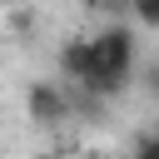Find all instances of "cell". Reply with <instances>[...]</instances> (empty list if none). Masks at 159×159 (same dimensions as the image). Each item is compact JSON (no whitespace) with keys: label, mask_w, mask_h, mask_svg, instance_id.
I'll list each match as a JSON object with an SVG mask.
<instances>
[{"label":"cell","mask_w":159,"mask_h":159,"mask_svg":"<svg viewBox=\"0 0 159 159\" xmlns=\"http://www.w3.org/2000/svg\"><path fill=\"white\" fill-rule=\"evenodd\" d=\"M89 40H94V60H99L104 99H119V94L134 84V75H139V40H134V30H129L124 20L99 25Z\"/></svg>","instance_id":"obj_1"},{"label":"cell","mask_w":159,"mask_h":159,"mask_svg":"<svg viewBox=\"0 0 159 159\" xmlns=\"http://www.w3.org/2000/svg\"><path fill=\"white\" fill-rule=\"evenodd\" d=\"M55 65H60V80H65L70 89H80V94L109 104V99H104V80H99V60H94V40H89V35H70V40L60 45Z\"/></svg>","instance_id":"obj_2"},{"label":"cell","mask_w":159,"mask_h":159,"mask_svg":"<svg viewBox=\"0 0 159 159\" xmlns=\"http://www.w3.org/2000/svg\"><path fill=\"white\" fill-rule=\"evenodd\" d=\"M25 114H30L40 129H60V124L75 114V89L60 84V80H30V89H25Z\"/></svg>","instance_id":"obj_3"},{"label":"cell","mask_w":159,"mask_h":159,"mask_svg":"<svg viewBox=\"0 0 159 159\" xmlns=\"http://www.w3.org/2000/svg\"><path fill=\"white\" fill-rule=\"evenodd\" d=\"M124 159H159V124H154V129H139Z\"/></svg>","instance_id":"obj_4"},{"label":"cell","mask_w":159,"mask_h":159,"mask_svg":"<svg viewBox=\"0 0 159 159\" xmlns=\"http://www.w3.org/2000/svg\"><path fill=\"white\" fill-rule=\"evenodd\" d=\"M129 10H134V20H139L144 30L159 35V0H129Z\"/></svg>","instance_id":"obj_5"},{"label":"cell","mask_w":159,"mask_h":159,"mask_svg":"<svg viewBox=\"0 0 159 159\" xmlns=\"http://www.w3.org/2000/svg\"><path fill=\"white\" fill-rule=\"evenodd\" d=\"M139 89H144L149 99H159V60H149V65L139 70Z\"/></svg>","instance_id":"obj_6"},{"label":"cell","mask_w":159,"mask_h":159,"mask_svg":"<svg viewBox=\"0 0 159 159\" xmlns=\"http://www.w3.org/2000/svg\"><path fill=\"white\" fill-rule=\"evenodd\" d=\"M30 159H60V154H55V149H40V154H30Z\"/></svg>","instance_id":"obj_7"},{"label":"cell","mask_w":159,"mask_h":159,"mask_svg":"<svg viewBox=\"0 0 159 159\" xmlns=\"http://www.w3.org/2000/svg\"><path fill=\"white\" fill-rule=\"evenodd\" d=\"M80 5H94V0H80Z\"/></svg>","instance_id":"obj_8"},{"label":"cell","mask_w":159,"mask_h":159,"mask_svg":"<svg viewBox=\"0 0 159 159\" xmlns=\"http://www.w3.org/2000/svg\"><path fill=\"white\" fill-rule=\"evenodd\" d=\"M0 5H15V0H0Z\"/></svg>","instance_id":"obj_9"}]
</instances>
